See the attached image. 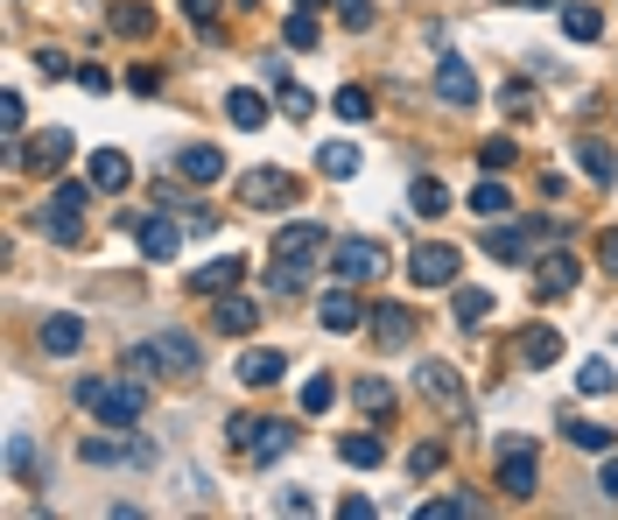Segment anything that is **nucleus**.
<instances>
[{
    "instance_id": "f257e3e1",
    "label": "nucleus",
    "mask_w": 618,
    "mask_h": 520,
    "mask_svg": "<svg viewBox=\"0 0 618 520\" xmlns=\"http://www.w3.org/2000/svg\"><path fill=\"white\" fill-rule=\"evenodd\" d=\"M78 408L85 415H99V422H113V429H134L141 415H149V380H78Z\"/></svg>"
},
{
    "instance_id": "f03ea898",
    "label": "nucleus",
    "mask_w": 618,
    "mask_h": 520,
    "mask_svg": "<svg viewBox=\"0 0 618 520\" xmlns=\"http://www.w3.org/2000/svg\"><path fill=\"white\" fill-rule=\"evenodd\" d=\"M134 373H169V380H197L204 373V345L190 331H155L134 352Z\"/></svg>"
},
{
    "instance_id": "7ed1b4c3",
    "label": "nucleus",
    "mask_w": 618,
    "mask_h": 520,
    "mask_svg": "<svg viewBox=\"0 0 618 520\" xmlns=\"http://www.w3.org/2000/svg\"><path fill=\"white\" fill-rule=\"evenodd\" d=\"M232 451L240 465H274V457L296 451V422H260V415H232Z\"/></svg>"
},
{
    "instance_id": "20e7f679",
    "label": "nucleus",
    "mask_w": 618,
    "mask_h": 520,
    "mask_svg": "<svg viewBox=\"0 0 618 520\" xmlns=\"http://www.w3.org/2000/svg\"><path fill=\"white\" fill-rule=\"evenodd\" d=\"M85 204H92V183H56L50 204L36 212V232L56 246H78L85 240Z\"/></svg>"
},
{
    "instance_id": "39448f33",
    "label": "nucleus",
    "mask_w": 618,
    "mask_h": 520,
    "mask_svg": "<svg viewBox=\"0 0 618 520\" xmlns=\"http://www.w3.org/2000/svg\"><path fill=\"white\" fill-rule=\"evenodd\" d=\"M492 451H499V493H506V499H535V479H541V471H535V436H499L492 443Z\"/></svg>"
},
{
    "instance_id": "423d86ee",
    "label": "nucleus",
    "mask_w": 618,
    "mask_h": 520,
    "mask_svg": "<svg viewBox=\"0 0 618 520\" xmlns=\"http://www.w3.org/2000/svg\"><path fill=\"white\" fill-rule=\"evenodd\" d=\"M317 254H331V226H317V218H296V226L274 232V261L282 267H309Z\"/></svg>"
},
{
    "instance_id": "0eeeda50",
    "label": "nucleus",
    "mask_w": 618,
    "mask_h": 520,
    "mask_svg": "<svg viewBox=\"0 0 618 520\" xmlns=\"http://www.w3.org/2000/svg\"><path fill=\"white\" fill-rule=\"evenodd\" d=\"M555 232V218H535V226H506V218H492V232H485V254L492 261H527L541 240Z\"/></svg>"
},
{
    "instance_id": "6e6552de",
    "label": "nucleus",
    "mask_w": 618,
    "mask_h": 520,
    "mask_svg": "<svg viewBox=\"0 0 618 520\" xmlns=\"http://www.w3.org/2000/svg\"><path fill=\"white\" fill-rule=\"evenodd\" d=\"M240 204H246V212H274V204H296V176L274 169V162H268V169H246V176H240Z\"/></svg>"
},
{
    "instance_id": "1a4fd4ad",
    "label": "nucleus",
    "mask_w": 618,
    "mask_h": 520,
    "mask_svg": "<svg viewBox=\"0 0 618 520\" xmlns=\"http://www.w3.org/2000/svg\"><path fill=\"white\" fill-rule=\"evenodd\" d=\"M436 99H443V106H478V78H471V64L458 50H443V42H436Z\"/></svg>"
},
{
    "instance_id": "9d476101",
    "label": "nucleus",
    "mask_w": 618,
    "mask_h": 520,
    "mask_svg": "<svg viewBox=\"0 0 618 520\" xmlns=\"http://www.w3.org/2000/svg\"><path fill=\"white\" fill-rule=\"evenodd\" d=\"M331 267H337V281H373V275H387V246L379 240H337Z\"/></svg>"
},
{
    "instance_id": "9b49d317",
    "label": "nucleus",
    "mask_w": 618,
    "mask_h": 520,
    "mask_svg": "<svg viewBox=\"0 0 618 520\" xmlns=\"http://www.w3.org/2000/svg\"><path fill=\"white\" fill-rule=\"evenodd\" d=\"M70 162V134L64 127H42L28 148H14V169H28V176H56Z\"/></svg>"
},
{
    "instance_id": "f8f14e48",
    "label": "nucleus",
    "mask_w": 618,
    "mask_h": 520,
    "mask_svg": "<svg viewBox=\"0 0 618 520\" xmlns=\"http://www.w3.org/2000/svg\"><path fill=\"white\" fill-rule=\"evenodd\" d=\"M408 281L415 289H450L458 281V246H415L408 254Z\"/></svg>"
},
{
    "instance_id": "ddd939ff",
    "label": "nucleus",
    "mask_w": 618,
    "mask_h": 520,
    "mask_svg": "<svg viewBox=\"0 0 618 520\" xmlns=\"http://www.w3.org/2000/svg\"><path fill=\"white\" fill-rule=\"evenodd\" d=\"M317 324H323L331 338H345V331H359V324H365V309H359V295H351V281H337V289L317 303Z\"/></svg>"
},
{
    "instance_id": "4468645a",
    "label": "nucleus",
    "mask_w": 618,
    "mask_h": 520,
    "mask_svg": "<svg viewBox=\"0 0 618 520\" xmlns=\"http://www.w3.org/2000/svg\"><path fill=\"white\" fill-rule=\"evenodd\" d=\"M85 465H155V443H120V436H85Z\"/></svg>"
},
{
    "instance_id": "2eb2a0df",
    "label": "nucleus",
    "mask_w": 618,
    "mask_h": 520,
    "mask_svg": "<svg viewBox=\"0 0 618 520\" xmlns=\"http://www.w3.org/2000/svg\"><path fill=\"white\" fill-rule=\"evenodd\" d=\"M134 240H141V261H176L183 232H176V218H162V204H155V212L134 226Z\"/></svg>"
},
{
    "instance_id": "dca6fc26",
    "label": "nucleus",
    "mask_w": 618,
    "mask_h": 520,
    "mask_svg": "<svg viewBox=\"0 0 618 520\" xmlns=\"http://www.w3.org/2000/svg\"><path fill=\"white\" fill-rule=\"evenodd\" d=\"M365 324H373V338H379V345H387V352L415 345V309H401V303H379V309H373V317H365Z\"/></svg>"
},
{
    "instance_id": "f3484780",
    "label": "nucleus",
    "mask_w": 618,
    "mask_h": 520,
    "mask_svg": "<svg viewBox=\"0 0 618 520\" xmlns=\"http://www.w3.org/2000/svg\"><path fill=\"white\" fill-rule=\"evenodd\" d=\"M288 373V359H282V345H254V352H246V359H240V388H274V380H282Z\"/></svg>"
},
{
    "instance_id": "a211bd4d",
    "label": "nucleus",
    "mask_w": 618,
    "mask_h": 520,
    "mask_svg": "<svg viewBox=\"0 0 618 520\" xmlns=\"http://www.w3.org/2000/svg\"><path fill=\"white\" fill-rule=\"evenodd\" d=\"M240 275H246L240 254H218V261H204L197 275H190V289H197V295H232V289H240Z\"/></svg>"
},
{
    "instance_id": "6ab92c4d",
    "label": "nucleus",
    "mask_w": 618,
    "mask_h": 520,
    "mask_svg": "<svg viewBox=\"0 0 618 520\" xmlns=\"http://www.w3.org/2000/svg\"><path fill=\"white\" fill-rule=\"evenodd\" d=\"M36 345L50 352V359H70V352L85 345V317H42V331H36Z\"/></svg>"
},
{
    "instance_id": "aec40b11",
    "label": "nucleus",
    "mask_w": 618,
    "mask_h": 520,
    "mask_svg": "<svg viewBox=\"0 0 618 520\" xmlns=\"http://www.w3.org/2000/svg\"><path fill=\"white\" fill-rule=\"evenodd\" d=\"M422 394H429L436 401V408H450V415H464V388H458V373H450V366L443 359H429V366H422Z\"/></svg>"
},
{
    "instance_id": "412c9836",
    "label": "nucleus",
    "mask_w": 618,
    "mask_h": 520,
    "mask_svg": "<svg viewBox=\"0 0 618 520\" xmlns=\"http://www.w3.org/2000/svg\"><path fill=\"white\" fill-rule=\"evenodd\" d=\"M176 176H183V183H218V176H226V155H218V148H183V155H176Z\"/></svg>"
},
{
    "instance_id": "4be33fe9",
    "label": "nucleus",
    "mask_w": 618,
    "mask_h": 520,
    "mask_svg": "<svg viewBox=\"0 0 618 520\" xmlns=\"http://www.w3.org/2000/svg\"><path fill=\"white\" fill-rule=\"evenodd\" d=\"M408 212L415 218H443L450 212V183L443 176H415V183H408Z\"/></svg>"
},
{
    "instance_id": "5701e85b",
    "label": "nucleus",
    "mask_w": 618,
    "mask_h": 520,
    "mask_svg": "<svg viewBox=\"0 0 618 520\" xmlns=\"http://www.w3.org/2000/svg\"><path fill=\"white\" fill-rule=\"evenodd\" d=\"M127 183H134V162H127L120 148H99V155H92V190H106V198H113V190H127Z\"/></svg>"
},
{
    "instance_id": "b1692460",
    "label": "nucleus",
    "mask_w": 618,
    "mask_h": 520,
    "mask_svg": "<svg viewBox=\"0 0 618 520\" xmlns=\"http://www.w3.org/2000/svg\"><path fill=\"white\" fill-rule=\"evenodd\" d=\"M535 289H541V295H569V289H577V254H563V246H555V254H541Z\"/></svg>"
},
{
    "instance_id": "393cba45",
    "label": "nucleus",
    "mask_w": 618,
    "mask_h": 520,
    "mask_svg": "<svg viewBox=\"0 0 618 520\" xmlns=\"http://www.w3.org/2000/svg\"><path fill=\"white\" fill-rule=\"evenodd\" d=\"M226 121L240 127V134H260V127H268V99L240 85V92H226Z\"/></svg>"
},
{
    "instance_id": "a878e982",
    "label": "nucleus",
    "mask_w": 618,
    "mask_h": 520,
    "mask_svg": "<svg viewBox=\"0 0 618 520\" xmlns=\"http://www.w3.org/2000/svg\"><path fill=\"white\" fill-rule=\"evenodd\" d=\"M337 457H345L351 471H373V465H387V443H379L373 429H359V436H337Z\"/></svg>"
},
{
    "instance_id": "bb28decb",
    "label": "nucleus",
    "mask_w": 618,
    "mask_h": 520,
    "mask_svg": "<svg viewBox=\"0 0 618 520\" xmlns=\"http://www.w3.org/2000/svg\"><path fill=\"white\" fill-rule=\"evenodd\" d=\"M211 324H218V331H226V338H246V331H254V324H260V309L246 303V295H218Z\"/></svg>"
},
{
    "instance_id": "cd10ccee",
    "label": "nucleus",
    "mask_w": 618,
    "mask_h": 520,
    "mask_svg": "<svg viewBox=\"0 0 618 520\" xmlns=\"http://www.w3.org/2000/svg\"><path fill=\"white\" fill-rule=\"evenodd\" d=\"M520 359L527 366H555L563 359V331H555V324H535V331L520 338Z\"/></svg>"
},
{
    "instance_id": "c85d7f7f",
    "label": "nucleus",
    "mask_w": 618,
    "mask_h": 520,
    "mask_svg": "<svg viewBox=\"0 0 618 520\" xmlns=\"http://www.w3.org/2000/svg\"><path fill=\"white\" fill-rule=\"evenodd\" d=\"M597 28H605V14L591 0H563V36L569 42H597Z\"/></svg>"
},
{
    "instance_id": "c756f323",
    "label": "nucleus",
    "mask_w": 618,
    "mask_h": 520,
    "mask_svg": "<svg viewBox=\"0 0 618 520\" xmlns=\"http://www.w3.org/2000/svg\"><path fill=\"white\" fill-rule=\"evenodd\" d=\"M106 28L113 36H155V14L134 8V0H120V8H106Z\"/></svg>"
},
{
    "instance_id": "7c9ffc66",
    "label": "nucleus",
    "mask_w": 618,
    "mask_h": 520,
    "mask_svg": "<svg viewBox=\"0 0 618 520\" xmlns=\"http://www.w3.org/2000/svg\"><path fill=\"white\" fill-rule=\"evenodd\" d=\"M317 169L345 183V176H359V148H351V141H323V148H317Z\"/></svg>"
},
{
    "instance_id": "2f4dec72",
    "label": "nucleus",
    "mask_w": 618,
    "mask_h": 520,
    "mask_svg": "<svg viewBox=\"0 0 618 520\" xmlns=\"http://www.w3.org/2000/svg\"><path fill=\"white\" fill-rule=\"evenodd\" d=\"M471 212L478 218H513V190L506 183H478L471 190Z\"/></svg>"
},
{
    "instance_id": "473e14b6",
    "label": "nucleus",
    "mask_w": 618,
    "mask_h": 520,
    "mask_svg": "<svg viewBox=\"0 0 618 520\" xmlns=\"http://www.w3.org/2000/svg\"><path fill=\"white\" fill-rule=\"evenodd\" d=\"M331 401H337V380H331V373H317V380H302L296 408H302V415H331Z\"/></svg>"
},
{
    "instance_id": "72a5a7b5",
    "label": "nucleus",
    "mask_w": 618,
    "mask_h": 520,
    "mask_svg": "<svg viewBox=\"0 0 618 520\" xmlns=\"http://www.w3.org/2000/svg\"><path fill=\"white\" fill-rule=\"evenodd\" d=\"M282 36H288V50H317V42H323V28H317V8H296V14H288V28H282Z\"/></svg>"
},
{
    "instance_id": "f704fd0d",
    "label": "nucleus",
    "mask_w": 618,
    "mask_h": 520,
    "mask_svg": "<svg viewBox=\"0 0 618 520\" xmlns=\"http://www.w3.org/2000/svg\"><path fill=\"white\" fill-rule=\"evenodd\" d=\"M577 155H583V176H591V183H611V176H618V155H611L605 141H583Z\"/></svg>"
},
{
    "instance_id": "c9c22d12",
    "label": "nucleus",
    "mask_w": 618,
    "mask_h": 520,
    "mask_svg": "<svg viewBox=\"0 0 618 520\" xmlns=\"http://www.w3.org/2000/svg\"><path fill=\"white\" fill-rule=\"evenodd\" d=\"M351 401H359L365 415H394V380H359V388H351Z\"/></svg>"
},
{
    "instance_id": "e433bc0d",
    "label": "nucleus",
    "mask_w": 618,
    "mask_h": 520,
    "mask_svg": "<svg viewBox=\"0 0 618 520\" xmlns=\"http://www.w3.org/2000/svg\"><path fill=\"white\" fill-rule=\"evenodd\" d=\"M331 106L345 113V121H373V92H365V85H337Z\"/></svg>"
},
{
    "instance_id": "4c0bfd02",
    "label": "nucleus",
    "mask_w": 618,
    "mask_h": 520,
    "mask_svg": "<svg viewBox=\"0 0 618 520\" xmlns=\"http://www.w3.org/2000/svg\"><path fill=\"white\" fill-rule=\"evenodd\" d=\"M577 388H583V394H591V401H605V394L618 388V373H611V359H591V366H583V373H577Z\"/></svg>"
},
{
    "instance_id": "58836bf2",
    "label": "nucleus",
    "mask_w": 618,
    "mask_h": 520,
    "mask_svg": "<svg viewBox=\"0 0 618 520\" xmlns=\"http://www.w3.org/2000/svg\"><path fill=\"white\" fill-rule=\"evenodd\" d=\"M569 443H577V451H591V457H605V451H611V429H605V422H569Z\"/></svg>"
},
{
    "instance_id": "ea45409f",
    "label": "nucleus",
    "mask_w": 618,
    "mask_h": 520,
    "mask_svg": "<svg viewBox=\"0 0 618 520\" xmlns=\"http://www.w3.org/2000/svg\"><path fill=\"white\" fill-rule=\"evenodd\" d=\"M450 309H458V324H485V317H492V295H485V289H458V303H450Z\"/></svg>"
},
{
    "instance_id": "a19ab883",
    "label": "nucleus",
    "mask_w": 618,
    "mask_h": 520,
    "mask_svg": "<svg viewBox=\"0 0 618 520\" xmlns=\"http://www.w3.org/2000/svg\"><path fill=\"white\" fill-rule=\"evenodd\" d=\"M22 121H28V113H22V92H0V127H8V155L22 148Z\"/></svg>"
},
{
    "instance_id": "79ce46f5",
    "label": "nucleus",
    "mask_w": 618,
    "mask_h": 520,
    "mask_svg": "<svg viewBox=\"0 0 618 520\" xmlns=\"http://www.w3.org/2000/svg\"><path fill=\"white\" fill-rule=\"evenodd\" d=\"M183 14H190V22H197L204 36L218 42V14H226V0H183Z\"/></svg>"
},
{
    "instance_id": "37998d69",
    "label": "nucleus",
    "mask_w": 618,
    "mask_h": 520,
    "mask_svg": "<svg viewBox=\"0 0 618 520\" xmlns=\"http://www.w3.org/2000/svg\"><path fill=\"white\" fill-rule=\"evenodd\" d=\"M282 113H288V121H309V113H317V92H302V85H282Z\"/></svg>"
},
{
    "instance_id": "c03bdc74",
    "label": "nucleus",
    "mask_w": 618,
    "mask_h": 520,
    "mask_svg": "<svg viewBox=\"0 0 618 520\" xmlns=\"http://www.w3.org/2000/svg\"><path fill=\"white\" fill-rule=\"evenodd\" d=\"M337 22L359 36V28H373V0H337Z\"/></svg>"
},
{
    "instance_id": "a18cd8bd",
    "label": "nucleus",
    "mask_w": 618,
    "mask_h": 520,
    "mask_svg": "<svg viewBox=\"0 0 618 520\" xmlns=\"http://www.w3.org/2000/svg\"><path fill=\"white\" fill-rule=\"evenodd\" d=\"M436 465H443V443H415V451H408V471H415V479H429Z\"/></svg>"
},
{
    "instance_id": "49530a36",
    "label": "nucleus",
    "mask_w": 618,
    "mask_h": 520,
    "mask_svg": "<svg viewBox=\"0 0 618 520\" xmlns=\"http://www.w3.org/2000/svg\"><path fill=\"white\" fill-rule=\"evenodd\" d=\"M513 155H520V148H513V141H506V134H492V141H485V148H478V162H485V169H506V162H513Z\"/></svg>"
},
{
    "instance_id": "de8ad7c7",
    "label": "nucleus",
    "mask_w": 618,
    "mask_h": 520,
    "mask_svg": "<svg viewBox=\"0 0 618 520\" xmlns=\"http://www.w3.org/2000/svg\"><path fill=\"white\" fill-rule=\"evenodd\" d=\"M443 513H478V499H422V520H443Z\"/></svg>"
},
{
    "instance_id": "09e8293b",
    "label": "nucleus",
    "mask_w": 618,
    "mask_h": 520,
    "mask_svg": "<svg viewBox=\"0 0 618 520\" xmlns=\"http://www.w3.org/2000/svg\"><path fill=\"white\" fill-rule=\"evenodd\" d=\"M597 267H605V275L618 281V226H605V232H597Z\"/></svg>"
},
{
    "instance_id": "8fccbe9b",
    "label": "nucleus",
    "mask_w": 618,
    "mask_h": 520,
    "mask_svg": "<svg viewBox=\"0 0 618 520\" xmlns=\"http://www.w3.org/2000/svg\"><path fill=\"white\" fill-rule=\"evenodd\" d=\"M127 92H141V99L162 92V71H155V64H134V71H127Z\"/></svg>"
},
{
    "instance_id": "3c124183",
    "label": "nucleus",
    "mask_w": 618,
    "mask_h": 520,
    "mask_svg": "<svg viewBox=\"0 0 618 520\" xmlns=\"http://www.w3.org/2000/svg\"><path fill=\"white\" fill-rule=\"evenodd\" d=\"M8 471H14V479H28V471H36V457H28V436H8Z\"/></svg>"
},
{
    "instance_id": "603ef678",
    "label": "nucleus",
    "mask_w": 618,
    "mask_h": 520,
    "mask_svg": "<svg viewBox=\"0 0 618 520\" xmlns=\"http://www.w3.org/2000/svg\"><path fill=\"white\" fill-rule=\"evenodd\" d=\"M36 71H42V78H64L70 56H64V50H36Z\"/></svg>"
},
{
    "instance_id": "864d4df0",
    "label": "nucleus",
    "mask_w": 618,
    "mask_h": 520,
    "mask_svg": "<svg viewBox=\"0 0 618 520\" xmlns=\"http://www.w3.org/2000/svg\"><path fill=\"white\" fill-rule=\"evenodd\" d=\"M78 85H85V92H106L113 71H106V64H78Z\"/></svg>"
},
{
    "instance_id": "5fc2aeb1",
    "label": "nucleus",
    "mask_w": 618,
    "mask_h": 520,
    "mask_svg": "<svg viewBox=\"0 0 618 520\" xmlns=\"http://www.w3.org/2000/svg\"><path fill=\"white\" fill-rule=\"evenodd\" d=\"M597 493H605L611 507H618V457H611V451H605V471H597Z\"/></svg>"
},
{
    "instance_id": "6e6d98bb",
    "label": "nucleus",
    "mask_w": 618,
    "mask_h": 520,
    "mask_svg": "<svg viewBox=\"0 0 618 520\" xmlns=\"http://www.w3.org/2000/svg\"><path fill=\"white\" fill-rule=\"evenodd\" d=\"M337 513H345V520H373L379 507H373V499H365V493H351V499H345V507H337Z\"/></svg>"
},
{
    "instance_id": "4d7b16f0",
    "label": "nucleus",
    "mask_w": 618,
    "mask_h": 520,
    "mask_svg": "<svg viewBox=\"0 0 618 520\" xmlns=\"http://www.w3.org/2000/svg\"><path fill=\"white\" fill-rule=\"evenodd\" d=\"M499 99H506L513 113H535V92H527V85H506V92H499Z\"/></svg>"
},
{
    "instance_id": "13d9d810",
    "label": "nucleus",
    "mask_w": 618,
    "mask_h": 520,
    "mask_svg": "<svg viewBox=\"0 0 618 520\" xmlns=\"http://www.w3.org/2000/svg\"><path fill=\"white\" fill-rule=\"evenodd\" d=\"M513 8H555V0H513Z\"/></svg>"
},
{
    "instance_id": "bf43d9fd",
    "label": "nucleus",
    "mask_w": 618,
    "mask_h": 520,
    "mask_svg": "<svg viewBox=\"0 0 618 520\" xmlns=\"http://www.w3.org/2000/svg\"><path fill=\"white\" fill-rule=\"evenodd\" d=\"M296 8H323V0H296Z\"/></svg>"
}]
</instances>
